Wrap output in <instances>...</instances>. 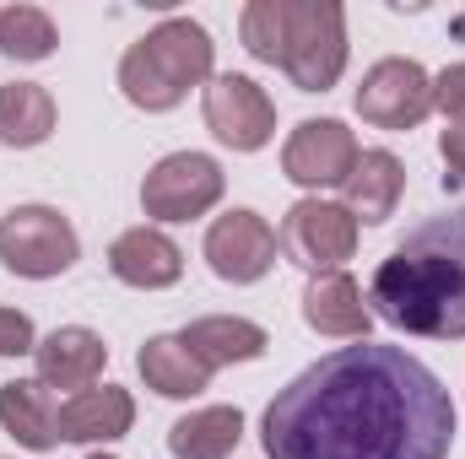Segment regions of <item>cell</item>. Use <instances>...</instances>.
Returning <instances> with one entry per match:
<instances>
[{
  "instance_id": "4fadbf2b",
  "label": "cell",
  "mask_w": 465,
  "mask_h": 459,
  "mask_svg": "<svg viewBox=\"0 0 465 459\" xmlns=\"http://www.w3.org/2000/svg\"><path fill=\"white\" fill-rule=\"evenodd\" d=\"M109 270H114L124 287H141V292H163L184 276V249L168 238L163 228H130L114 238L109 249Z\"/></svg>"
},
{
  "instance_id": "6da1fadb",
  "label": "cell",
  "mask_w": 465,
  "mask_h": 459,
  "mask_svg": "<svg viewBox=\"0 0 465 459\" xmlns=\"http://www.w3.org/2000/svg\"><path fill=\"white\" fill-rule=\"evenodd\" d=\"M271 459H444L455 400L428 362L357 341L303 367L260 416Z\"/></svg>"
},
{
  "instance_id": "277c9868",
  "label": "cell",
  "mask_w": 465,
  "mask_h": 459,
  "mask_svg": "<svg viewBox=\"0 0 465 459\" xmlns=\"http://www.w3.org/2000/svg\"><path fill=\"white\" fill-rule=\"evenodd\" d=\"M282 71L298 93H331L347 71V11L336 0H287Z\"/></svg>"
},
{
  "instance_id": "8fae6325",
  "label": "cell",
  "mask_w": 465,
  "mask_h": 459,
  "mask_svg": "<svg viewBox=\"0 0 465 459\" xmlns=\"http://www.w3.org/2000/svg\"><path fill=\"white\" fill-rule=\"evenodd\" d=\"M276 228L260 217V211H228V217H217L212 228H206V259H212V270L232 281V287H249V281H260L271 265H276Z\"/></svg>"
},
{
  "instance_id": "2e32d148",
  "label": "cell",
  "mask_w": 465,
  "mask_h": 459,
  "mask_svg": "<svg viewBox=\"0 0 465 459\" xmlns=\"http://www.w3.org/2000/svg\"><path fill=\"white\" fill-rule=\"evenodd\" d=\"M130 422H135V400L119 384H104V389L93 384L60 405V438L65 444H114L130 433Z\"/></svg>"
},
{
  "instance_id": "484cf974",
  "label": "cell",
  "mask_w": 465,
  "mask_h": 459,
  "mask_svg": "<svg viewBox=\"0 0 465 459\" xmlns=\"http://www.w3.org/2000/svg\"><path fill=\"white\" fill-rule=\"evenodd\" d=\"M439 157H444V184L465 190V124H450L439 135Z\"/></svg>"
},
{
  "instance_id": "52a82bcc",
  "label": "cell",
  "mask_w": 465,
  "mask_h": 459,
  "mask_svg": "<svg viewBox=\"0 0 465 459\" xmlns=\"http://www.w3.org/2000/svg\"><path fill=\"white\" fill-rule=\"evenodd\" d=\"M276 243H282V254H287L292 265L325 276V270H341L351 254H357V217H351L341 200L309 195V200H298V206L282 217Z\"/></svg>"
},
{
  "instance_id": "83f0119b",
  "label": "cell",
  "mask_w": 465,
  "mask_h": 459,
  "mask_svg": "<svg viewBox=\"0 0 465 459\" xmlns=\"http://www.w3.org/2000/svg\"><path fill=\"white\" fill-rule=\"evenodd\" d=\"M460 33H465V22H460Z\"/></svg>"
},
{
  "instance_id": "9c48e42d",
  "label": "cell",
  "mask_w": 465,
  "mask_h": 459,
  "mask_svg": "<svg viewBox=\"0 0 465 459\" xmlns=\"http://www.w3.org/2000/svg\"><path fill=\"white\" fill-rule=\"evenodd\" d=\"M201 109H206V130L223 146H232V151H260L276 135V103L249 76H232V71L228 76H212Z\"/></svg>"
},
{
  "instance_id": "30bf717a",
  "label": "cell",
  "mask_w": 465,
  "mask_h": 459,
  "mask_svg": "<svg viewBox=\"0 0 465 459\" xmlns=\"http://www.w3.org/2000/svg\"><path fill=\"white\" fill-rule=\"evenodd\" d=\"M357 162V135L341 119H303L287 146H282V173L303 190H331L341 184Z\"/></svg>"
},
{
  "instance_id": "8992f818",
  "label": "cell",
  "mask_w": 465,
  "mask_h": 459,
  "mask_svg": "<svg viewBox=\"0 0 465 459\" xmlns=\"http://www.w3.org/2000/svg\"><path fill=\"white\" fill-rule=\"evenodd\" d=\"M223 190H228V179H223L217 157H206V151H168L141 179V211L152 222H195V217H206L223 200Z\"/></svg>"
},
{
  "instance_id": "44dd1931",
  "label": "cell",
  "mask_w": 465,
  "mask_h": 459,
  "mask_svg": "<svg viewBox=\"0 0 465 459\" xmlns=\"http://www.w3.org/2000/svg\"><path fill=\"white\" fill-rule=\"evenodd\" d=\"M54 135V98L38 82H5L0 87V146H44Z\"/></svg>"
},
{
  "instance_id": "5b68a950",
  "label": "cell",
  "mask_w": 465,
  "mask_h": 459,
  "mask_svg": "<svg viewBox=\"0 0 465 459\" xmlns=\"http://www.w3.org/2000/svg\"><path fill=\"white\" fill-rule=\"evenodd\" d=\"M76 259H82V238L54 206H16L0 217V265L11 276L49 281L65 276Z\"/></svg>"
},
{
  "instance_id": "9a60e30c",
  "label": "cell",
  "mask_w": 465,
  "mask_h": 459,
  "mask_svg": "<svg viewBox=\"0 0 465 459\" xmlns=\"http://www.w3.org/2000/svg\"><path fill=\"white\" fill-rule=\"evenodd\" d=\"M401 195H406V168H401V157H395V151H357L351 173L341 179V206H347L351 217L368 222V228H379V222L395 217Z\"/></svg>"
},
{
  "instance_id": "e0dca14e",
  "label": "cell",
  "mask_w": 465,
  "mask_h": 459,
  "mask_svg": "<svg viewBox=\"0 0 465 459\" xmlns=\"http://www.w3.org/2000/svg\"><path fill=\"white\" fill-rule=\"evenodd\" d=\"M0 427L22 449H33V454L54 449L60 444V405H54L49 384L44 378H11V384H0Z\"/></svg>"
},
{
  "instance_id": "d6986e66",
  "label": "cell",
  "mask_w": 465,
  "mask_h": 459,
  "mask_svg": "<svg viewBox=\"0 0 465 459\" xmlns=\"http://www.w3.org/2000/svg\"><path fill=\"white\" fill-rule=\"evenodd\" d=\"M184 346L217 373V367H232V362H254V356H265V346L271 336L254 325V319H238V314H212V319H195L190 330H179Z\"/></svg>"
},
{
  "instance_id": "7a4b0ae2",
  "label": "cell",
  "mask_w": 465,
  "mask_h": 459,
  "mask_svg": "<svg viewBox=\"0 0 465 459\" xmlns=\"http://www.w3.org/2000/svg\"><path fill=\"white\" fill-rule=\"evenodd\" d=\"M384 325L428 341H465V206L406 232L368 281Z\"/></svg>"
},
{
  "instance_id": "ba28073f",
  "label": "cell",
  "mask_w": 465,
  "mask_h": 459,
  "mask_svg": "<svg viewBox=\"0 0 465 459\" xmlns=\"http://www.w3.org/2000/svg\"><path fill=\"white\" fill-rule=\"evenodd\" d=\"M357 114L373 130H417L433 114V76L417 60H379L357 87Z\"/></svg>"
},
{
  "instance_id": "4316f807",
  "label": "cell",
  "mask_w": 465,
  "mask_h": 459,
  "mask_svg": "<svg viewBox=\"0 0 465 459\" xmlns=\"http://www.w3.org/2000/svg\"><path fill=\"white\" fill-rule=\"evenodd\" d=\"M87 459H114V454H87Z\"/></svg>"
},
{
  "instance_id": "ffe728a7",
  "label": "cell",
  "mask_w": 465,
  "mask_h": 459,
  "mask_svg": "<svg viewBox=\"0 0 465 459\" xmlns=\"http://www.w3.org/2000/svg\"><path fill=\"white\" fill-rule=\"evenodd\" d=\"M243 438V416L238 405H206L190 411L168 427V454L173 459H228Z\"/></svg>"
},
{
  "instance_id": "3957f363",
  "label": "cell",
  "mask_w": 465,
  "mask_h": 459,
  "mask_svg": "<svg viewBox=\"0 0 465 459\" xmlns=\"http://www.w3.org/2000/svg\"><path fill=\"white\" fill-rule=\"evenodd\" d=\"M212 65H217L212 33L201 22H190V16H168L163 27H152L141 44L124 49L119 93L146 114H168V109L184 103L190 87L212 82Z\"/></svg>"
},
{
  "instance_id": "7c38bea8",
  "label": "cell",
  "mask_w": 465,
  "mask_h": 459,
  "mask_svg": "<svg viewBox=\"0 0 465 459\" xmlns=\"http://www.w3.org/2000/svg\"><path fill=\"white\" fill-rule=\"evenodd\" d=\"M33 362H38V378L49 389L82 395V389H93L104 378L109 346H104L98 330H87V325H65V330H54V336H44V341L33 346Z\"/></svg>"
},
{
  "instance_id": "603a6c76",
  "label": "cell",
  "mask_w": 465,
  "mask_h": 459,
  "mask_svg": "<svg viewBox=\"0 0 465 459\" xmlns=\"http://www.w3.org/2000/svg\"><path fill=\"white\" fill-rule=\"evenodd\" d=\"M238 38L254 60L282 65V54H287V0H249L243 16H238Z\"/></svg>"
},
{
  "instance_id": "7402d4cb",
  "label": "cell",
  "mask_w": 465,
  "mask_h": 459,
  "mask_svg": "<svg viewBox=\"0 0 465 459\" xmlns=\"http://www.w3.org/2000/svg\"><path fill=\"white\" fill-rule=\"evenodd\" d=\"M54 22H49V11H38V5H5L0 11V54L5 60H49L54 54Z\"/></svg>"
},
{
  "instance_id": "cb8c5ba5",
  "label": "cell",
  "mask_w": 465,
  "mask_h": 459,
  "mask_svg": "<svg viewBox=\"0 0 465 459\" xmlns=\"http://www.w3.org/2000/svg\"><path fill=\"white\" fill-rule=\"evenodd\" d=\"M433 109L450 124H465V65H450L433 76Z\"/></svg>"
},
{
  "instance_id": "5bb4252c",
  "label": "cell",
  "mask_w": 465,
  "mask_h": 459,
  "mask_svg": "<svg viewBox=\"0 0 465 459\" xmlns=\"http://www.w3.org/2000/svg\"><path fill=\"white\" fill-rule=\"evenodd\" d=\"M303 319H309V330L336 336V341H368V330H373V308L362 303V287L347 270H325L303 287Z\"/></svg>"
},
{
  "instance_id": "d4e9b609",
  "label": "cell",
  "mask_w": 465,
  "mask_h": 459,
  "mask_svg": "<svg viewBox=\"0 0 465 459\" xmlns=\"http://www.w3.org/2000/svg\"><path fill=\"white\" fill-rule=\"evenodd\" d=\"M33 346H38L33 319H27V314H16V308H0V356H27Z\"/></svg>"
},
{
  "instance_id": "ac0fdd59",
  "label": "cell",
  "mask_w": 465,
  "mask_h": 459,
  "mask_svg": "<svg viewBox=\"0 0 465 459\" xmlns=\"http://www.w3.org/2000/svg\"><path fill=\"white\" fill-rule=\"evenodd\" d=\"M146 389H157L163 400H195L206 384H212V367L184 346V336H152L135 356Z\"/></svg>"
}]
</instances>
